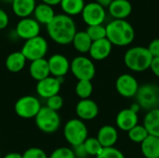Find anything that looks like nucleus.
I'll use <instances>...</instances> for the list:
<instances>
[{
    "label": "nucleus",
    "instance_id": "34",
    "mask_svg": "<svg viewBox=\"0 0 159 158\" xmlns=\"http://www.w3.org/2000/svg\"><path fill=\"white\" fill-rule=\"evenodd\" d=\"M46 106L48 107L49 109L58 112L59 110H61L63 106V99L61 95H55L49 99L47 100L46 102Z\"/></svg>",
    "mask_w": 159,
    "mask_h": 158
},
{
    "label": "nucleus",
    "instance_id": "8",
    "mask_svg": "<svg viewBox=\"0 0 159 158\" xmlns=\"http://www.w3.org/2000/svg\"><path fill=\"white\" fill-rule=\"evenodd\" d=\"M70 71L74 76L80 80L91 81L96 74V68L93 61L85 56H77L73 59L70 65Z\"/></svg>",
    "mask_w": 159,
    "mask_h": 158
},
{
    "label": "nucleus",
    "instance_id": "20",
    "mask_svg": "<svg viewBox=\"0 0 159 158\" xmlns=\"http://www.w3.org/2000/svg\"><path fill=\"white\" fill-rule=\"evenodd\" d=\"M29 73L33 79L35 81H41L50 75L48 60L45 58L31 61L29 66Z\"/></svg>",
    "mask_w": 159,
    "mask_h": 158
},
{
    "label": "nucleus",
    "instance_id": "29",
    "mask_svg": "<svg viewBox=\"0 0 159 158\" xmlns=\"http://www.w3.org/2000/svg\"><path fill=\"white\" fill-rule=\"evenodd\" d=\"M128 136L131 142L142 143L149 136V133L143 125H137L128 132Z\"/></svg>",
    "mask_w": 159,
    "mask_h": 158
},
{
    "label": "nucleus",
    "instance_id": "15",
    "mask_svg": "<svg viewBox=\"0 0 159 158\" xmlns=\"http://www.w3.org/2000/svg\"><path fill=\"white\" fill-rule=\"evenodd\" d=\"M75 113L78 118L83 121L92 120L99 115V106L94 101L90 99L80 100L76 103Z\"/></svg>",
    "mask_w": 159,
    "mask_h": 158
},
{
    "label": "nucleus",
    "instance_id": "33",
    "mask_svg": "<svg viewBox=\"0 0 159 158\" xmlns=\"http://www.w3.org/2000/svg\"><path fill=\"white\" fill-rule=\"evenodd\" d=\"M48 158H75L73 149L69 147H59L55 149Z\"/></svg>",
    "mask_w": 159,
    "mask_h": 158
},
{
    "label": "nucleus",
    "instance_id": "18",
    "mask_svg": "<svg viewBox=\"0 0 159 158\" xmlns=\"http://www.w3.org/2000/svg\"><path fill=\"white\" fill-rule=\"evenodd\" d=\"M96 138L103 148L115 147V144L118 140V133L115 127L105 125L99 129Z\"/></svg>",
    "mask_w": 159,
    "mask_h": 158
},
{
    "label": "nucleus",
    "instance_id": "19",
    "mask_svg": "<svg viewBox=\"0 0 159 158\" xmlns=\"http://www.w3.org/2000/svg\"><path fill=\"white\" fill-rule=\"evenodd\" d=\"M108 10L116 20H125L131 14L132 5L129 0H113Z\"/></svg>",
    "mask_w": 159,
    "mask_h": 158
},
{
    "label": "nucleus",
    "instance_id": "39",
    "mask_svg": "<svg viewBox=\"0 0 159 158\" xmlns=\"http://www.w3.org/2000/svg\"><path fill=\"white\" fill-rule=\"evenodd\" d=\"M151 71L153 72V74L159 78V57L157 58H153V61L151 62V66H150Z\"/></svg>",
    "mask_w": 159,
    "mask_h": 158
},
{
    "label": "nucleus",
    "instance_id": "22",
    "mask_svg": "<svg viewBox=\"0 0 159 158\" xmlns=\"http://www.w3.org/2000/svg\"><path fill=\"white\" fill-rule=\"evenodd\" d=\"M141 151L145 158H159V138L149 135L142 143Z\"/></svg>",
    "mask_w": 159,
    "mask_h": 158
},
{
    "label": "nucleus",
    "instance_id": "6",
    "mask_svg": "<svg viewBox=\"0 0 159 158\" xmlns=\"http://www.w3.org/2000/svg\"><path fill=\"white\" fill-rule=\"evenodd\" d=\"M136 102L147 111L159 108V87L154 84H144L139 88Z\"/></svg>",
    "mask_w": 159,
    "mask_h": 158
},
{
    "label": "nucleus",
    "instance_id": "38",
    "mask_svg": "<svg viewBox=\"0 0 159 158\" xmlns=\"http://www.w3.org/2000/svg\"><path fill=\"white\" fill-rule=\"evenodd\" d=\"M8 21H9L8 15L5 10L0 8V30L5 29L8 25Z\"/></svg>",
    "mask_w": 159,
    "mask_h": 158
},
{
    "label": "nucleus",
    "instance_id": "24",
    "mask_svg": "<svg viewBox=\"0 0 159 158\" xmlns=\"http://www.w3.org/2000/svg\"><path fill=\"white\" fill-rule=\"evenodd\" d=\"M34 15L35 20L39 23L46 24V25H48L56 16L53 7L45 3H40L36 5L34 11Z\"/></svg>",
    "mask_w": 159,
    "mask_h": 158
},
{
    "label": "nucleus",
    "instance_id": "3",
    "mask_svg": "<svg viewBox=\"0 0 159 158\" xmlns=\"http://www.w3.org/2000/svg\"><path fill=\"white\" fill-rule=\"evenodd\" d=\"M153 56L147 47L137 46L128 49L124 55V62L126 66L137 73L144 72L150 69Z\"/></svg>",
    "mask_w": 159,
    "mask_h": 158
},
{
    "label": "nucleus",
    "instance_id": "25",
    "mask_svg": "<svg viewBox=\"0 0 159 158\" xmlns=\"http://www.w3.org/2000/svg\"><path fill=\"white\" fill-rule=\"evenodd\" d=\"M143 126L149 135L159 138V108L148 111L143 119Z\"/></svg>",
    "mask_w": 159,
    "mask_h": 158
},
{
    "label": "nucleus",
    "instance_id": "28",
    "mask_svg": "<svg viewBox=\"0 0 159 158\" xmlns=\"http://www.w3.org/2000/svg\"><path fill=\"white\" fill-rule=\"evenodd\" d=\"M93 92V86L91 81L80 80L75 85V93L80 98V100L89 99Z\"/></svg>",
    "mask_w": 159,
    "mask_h": 158
},
{
    "label": "nucleus",
    "instance_id": "43",
    "mask_svg": "<svg viewBox=\"0 0 159 158\" xmlns=\"http://www.w3.org/2000/svg\"><path fill=\"white\" fill-rule=\"evenodd\" d=\"M129 108H130V109H131V110H132L133 112H135V113H137V114H138V112H139V111H140V110L142 109V108H141V106H140V105H139V104H138L137 102L133 103V104H132V105H131V106H130Z\"/></svg>",
    "mask_w": 159,
    "mask_h": 158
},
{
    "label": "nucleus",
    "instance_id": "13",
    "mask_svg": "<svg viewBox=\"0 0 159 158\" xmlns=\"http://www.w3.org/2000/svg\"><path fill=\"white\" fill-rule=\"evenodd\" d=\"M16 34L23 39L29 40L31 38L36 37L40 34V23L32 18H24L19 20L16 25Z\"/></svg>",
    "mask_w": 159,
    "mask_h": 158
},
{
    "label": "nucleus",
    "instance_id": "10",
    "mask_svg": "<svg viewBox=\"0 0 159 158\" xmlns=\"http://www.w3.org/2000/svg\"><path fill=\"white\" fill-rule=\"evenodd\" d=\"M62 80V78H57L52 75H49L48 77L41 81H38L35 87L37 95L45 100L58 95L61 90Z\"/></svg>",
    "mask_w": 159,
    "mask_h": 158
},
{
    "label": "nucleus",
    "instance_id": "37",
    "mask_svg": "<svg viewBox=\"0 0 159 158\" xmlns=\"http://www.w3.org/2000/svg\"><path fill=\"white\" fill-rule=\"evenodd\" d=\"M73 151L75 156V158H86L89 156L84 144H80V145L73 147Z\"/></svg>",
    "mask_w": 159,
    "mask_h": 158
},
{
    "label": "nucleus",
    "instance_id": "31",
    "mask_svg": "<svg viewBox=\"0 0 159 158\" xmlns=\"http://www.w3.org/2000/svg\"><path fill=\"white\" fill-rule=\"evenodd\" d=\"M86 32L88 33V34L90 37V39L92 40V42L106 38V27L103 26L102 24L89 26L88 29L86 30Z\"/></svg>",
    "mask_w": 159,
    "mask_h": 158
},
{
    "label": "nucleus",
    "instance_id": "40",
    "mask_svg": "<svg viewBox=\"0 0 159 158\" xmlns=\"http://www.w3.org/2000/svg\"><path fill=\"white\" fill-rule=\"evenodd\" d=\"M96 2L101 5L102 7H109V6L111 5V3L113 2V0H96Z\"/></svg>",
    "mask_w": 159,
    "mask_h": 158
},
{
    "label": "nucleus",
    "instance_id": "30",
    "mask_svg": "<svg viewBox=\"0 0 159 158\" xmlns=\"http://www.w3.org/2000/svg\"><path fill=\"white\" fill-rule=\"evenodd\" d=\"M83 144L85 146V149L88 155L91 156H95V157L103 149V147L102 146V144L100 143L97 138H88Z\"/></svg>",
    "mask_w": 159,
    "mask_h": 158
},
{
    "label": "nucleus",
    "instance_id": "41",
    "mask_svg": "<svg viewBox=\"0 0 159 158\" xmlns=\"http://www.w3.org/2000/svg\"><path fill=\"white\" fill-rule=\"evenodd\" d=\"M3 158H22V155L19 153H8Z\"/></svg>",
    "mask_w": 159,
    "mask_h": 158
},
{
    "label": "nucleus",
    "instance_id": "4",
    "mask_svg": "<svg viewBox=\"0 0 159 158\" xmlns=\"http://www.w3.org/2000/svg\"><path fill=\"white\" fill-rule=\"evenodd\" d=\"M63 136L66 142L73 147L83 144L89 138V130L85 122L79 118H73L63 127Z\"/></svg>",
    "mask_w": 159,
    "mask_h": 158
},
{
    "label": "nucleus",
    "instance_id": "32",
    "mask_svg": "<svg viewBox=\"0 0 159 158\" xmlns=\"http://www.w3.org/2000/svg\"><path fill=\"white\" fill-rule=\"evenodd\" d=\"M96 158H125L124 154L116 147L103 148Z\"/></svg>",
    "mask_w": 159,
    "mask_h": 158
},
{
    "label": "nucleus",
    "instance_id": "9",
    "mask_svg": "<svg viewBox=\"0 0 159 158\" xmlns=\"http://www.w3.org/2000/svg\"><path fill=\"white\" fill-rule=\"evenodd\" d=\"M41 108L42 106L39 99L32 95L20 97L14 105V110L17 115L24 119L34 118Z\"/></svg>",
    "mask_w": 159,
    "mask_h": 158
},
{
    "label": "nucleus",
    "instance_id": "23",
    "mask_svg": "<svg viewBox=\"0 0 159 158\" xmlns=\"http://www.w3.org/2000/svg\"><path fill=\"white\" fill-rule=\"evenodd\" d=\"M26 58L21 51H14L6 59V67L11 73H19L22 71L26 64Z\"/></svg>",
    "mask_w": 159,
    "mask_h": 158
},
{
    "label": "nucleus",
    "instance_id": "17",
    "mask_svg": "<svg viewBox=\"0 0 159 158\" xmlns=\"http://www.w3.org/2000/svg\"><path fill=\"white\" fill-rule=\"evenodd\" d=\"M112 43L107 38L93 41L89 52V56L92 60L102 61L109 57L112 51Z\"/></svg>",
    "mask_w": 159,
    "mask_h": 158
},
{
    "label": "nucleus",
    "instance_id": "27",
    "mask_svg": "<svg viewBox=\"0 0 159 158\" xmlns=\"http://www.w3.org/2000/svg\"><path fill=\"white\" fill-rule=\"evenodd\" d=\"M60 5L64 14L70 17L81 14L86 6L84 0H61Z\"/></svg>",
    "mask_w": 159,
    "mask_h": 158
},
{
    "label": "nucleus",
    "instance_id": "7",
    "mask_svg": "<svg viewBox=\"0 0 159 158\" xmlns=\"http://www.w3.org/2000/svg\"><path fill=\"white\" fill-rule=\"evenodd\" d=\"M48 49V44L47 40L38 35L36 37L26 40L20 49L21 53L24 55L27 61H33L35 60L45 58Z\"/></svg>",
    "mask_w": 159,
    "mask_h": 158
},
{
    "label": "nucleus",
    "instance_id": "12",
    "mask_svg": "<svg viewBox=\"0 0 159 158\" xmlns=\"http://www.w3.org/2000/svg\"><path fill=\"white\" fill-rule=\"evenodd\" d=\"M81 14L83 20L88 24V26L102 24L106 16L104 7L99 5L97 2L86 4Z\"/></svg>",
    "mask_w": 159,
    "mask_h": 158
},
{
    "label": "nucleus",
    "instance_id": "35",
    "mask_svg": "<svg viewBox=\"0 0 159 158\" xmlns=\"http://www.w3.org/2000/svg\"><path fill=\"white\" fill-rule=\"evenodd\" d=\"M22 158H48V156L43 149L31 147L22 154Z\"/></svg>",
    "mask_w": 159,
    "mask_h": 158
},
{
    "label": "nucleus",
    "instance_id": "14",
    "mask_svg": "<svg viewBox=\"0 0 159 158\" xmlns=\"http://www.w3.org/2000/svg\"><path fill=\"white\" fill-rule=\"evenodd\" d=\"M50 75L57 78H63L70 71L71 62L62 54H54L48 60Z\"/></svg>",
    "mask_w": 159,
    "mask_h": 158
},
{
    "label": "nucleus",
    "instance_id": "45",
    "mask_svg": "<svg viewBox=\"0 0 159 158\" xmlns=\"http://www.w3.org/2000/svg\"><path fill=\"white\" fill-rule=\"evenodd\" d=\"M0 158H1V155H0Z\"/></svg>",
    "mask_w": 159,
    "mask_h": 158
},
{
    "label": "nucleus",
    "instance_id": "16",
    "mask_svg": "<svg viewBox=\"0 0 159 158\" xmlns=\"http://www.w3.org/2000/svg\"><path fill=\"white\" fill-rule=\"evenodd\" d=\"M139 116L138 114L133 112L130 108L121 110L116 118V126L119 129L129 132L131 129L138 125Z\"/></svg>",
    "mask_w": 159,
    "mask_h": 158
},
{
    "label": "nucleus",
    "instance_id": "1",
    "mask_svg": "<svg viewBox=\"0 0 159 158\" xmlns=\"http://www.w3.org/2000/svg\"><path fill=\"white\" fill-rule=\"evenodd\" d=\"M47 32L55 43L68 45L73 42L77 31L72 17L66 14H58L47 25Z\"/></svg>",
    "mask_w": 159,
    "mask_h": 158
},
{
    "label": "nucleus",
    "instance_id": "11",
    "mask_svg": "<svg viewBox=\"0 0 159 158\" xmlns=\"http://www.w3.org/2000/svg\"><path fill=\"white\" fill-rule=\"evenodd\" d=\"M139 88L138 80L129 74H123L119 75L116 81V91L124 98L135 97Z\"/></svg>",
    "mask_w": 159,
    "mask_h": 158
},
{
    "label": "nucleus",
    "instance_id": "26",
    "mask_svg": "<svg viewBox=\"0 0 159 158\" xmlns=\"http://www.w3.org/2000/svg\"><path fill=\"white\" fill-rule=\"evenodd\" d=\"M74 47L80 53H89L90 47L92 45V40L89 36L86 31L76 32L74 39H73Z\"/></svg>",
    "mask_w": 159,
    "mask_h": 158
},
{
    "label": "nucleus",
    "instance_id": "5",
    "mask_svg": "<svg viewBox=\"0 0 159 158\" xmlns=\"http://www.w3.org/2000/svg\"><path fill=\"white\" fill-rule=\"evenodd\" d=\"M34 122L39 130L44 133H54L61 127V116L58 112L49 109L47 106H42L37 115L34 117Z\"/></svg>",
    "mask_w": 159,
    "mask_h": 158
},
{
    "label": "nucleus",
    "instance_id": "36",
    "mask_svg": "<svg viewBox=\"0 0 159 158\" xmlns=\"http://www.w3.org/2000/svg\"><path fill=\"white\" fill-rule=\"evenodd\" d=\"M147 48L149 52L151 53V55L153 56V58L159 57V38H156L152 40L149 46L147 47Z\"/></svg>",
    "mask_w": 159,
    "mask_h": 158
},
{
    "label": "nucleus",
    "instance_id": "21",
    "mask_svg": "<svg viewBox=\"0 0 159 158\" xmlns=\"http://www.w3.org/2000/svg\"><path fill=\"white\" fill-rule=\"evenodd\" d=\"M11 4L13 12L20 19L29 18L36 7L35 0H13Z\"/></svg>",
    "mask_w": 159,
    "mask_h": 158
},
{
    "label": "nucleus",
    "instance_id": "2",
    "mask_svg": "<svg viewBox=\"0 0 159 158\" xmlns=\"http://www.w3.org/2000/svg\"><path fill=\"white\" fill-rule=\"evenodd\" d=\"M105 27L106 38L112 43V45L125 47L129 45L134 40V29L126 20H114Z\"/></svg>",
    "mask_w": 159,
    "mask_h": 158
},
{
    "label": "nucleus",
    "instance_id": "44",
    "mask_svg": "<svg viewBox=\"0 0 159 158\" xmlns=\"http://www.w3.org/2000/svg\"><path fill=\"white\" fill-rule=\"evenodd\" d=\"M2 1H5V2H11V3H12L13 0H2Z\"/></svg>",
    "mask_w": 159,
    "mask_h": 158
},
{
    "label": "nucleus",
    "instance_id": "42",
    "mask_svg": "<svg viewBox=\"0 0 159 158\" xmlns=\"http://www.w3.org/2000/svg\"><path fill=\"white\" fill-rule=\"evenodd\" d=\"M61 0H42L43 3L47 4V5H49V6H56V5H59L61 3Z\"/></svg>",
    "mask_w": 159,
    "mask_h": 158
}]
</instances>
